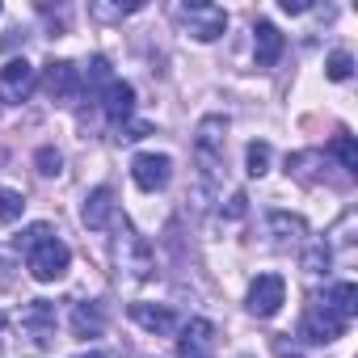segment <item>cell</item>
Listing matches in <instances>:
<instances>
[{
	"mask_svg": "<svg viewBox=\"0 0 358 358\" xmlns=\"http://www.w3.org/2000/svg\"><path fill=\"white\" fill-rule=\"evenodd\" d=\"M47 93L59 101V106H72L80 93H85V80H80V68L68 64V59H55L47 68Z\"/></svg>",
	"mask_w": 358,
	"mask_h": 358,
	"instance_id": "cell-11",
	"label": "cell"
},
{
	"mask_svg": "<svg viewBox=\"0 0 358 358\" xmlns=\"http://www.w3.org/2000/svg\"><path fill=\"white\" fill-rule=\"evenodd\" d=\"M34 164H38V173H43V177H59V173H64V156H59L55 148H38Z\"/></svg>",
	"mask_w": 358,
	"mask_h": 358,
	"instance_id": "cell-23",
	"label": "cell"
},
{
	"mask_svg": "<svg viewBox=\"0 0 358 358\" xmlns=\"http://www.w3.org/2000/svg\"><path fill=\"white\" fill-rule=\"evenodd\" d=\"M224 143H228V118L224 114H207L194 127V160H199V177H203L207 190H215V182H220Z\"/></svg>",
	"mask_w": 358,
	"mask_h": 358,
	"instance_id": "cell-1",
	"label": "cell"
},
{
	"mask_svg": "<svg viewBox=\"0 0 358 358\" xmlns=\"http://www.w3.org/2000/svg\"><path fill=\"white\" fill-rule=\"evenodd\" d=\"M139 5H89V13L93 17H127V13H135Z\"/></svg>",
	"mask_w": 358,
	"mask_h": 358,
	"instance_id": "cell-26",
	"label": "cell"
},
{
	"mask_svg": "<svg viewBox=\"0 0 358 358\" xmlns=\"http://www.w3.org/2000/svg\"><path fill=\"white\" fill-rule=\"evenodd\" d=\"M270 232L278 245H303L308 236V224L299 215H287V211H270Z\"/></svg>",
	"mask_w": 358,
	"mask_h": 358,
	"instance_id": "cell-18",
	"label": "cell"
},
{
	"mask_svg": "<svg viewBox=\"0 0 358 358\" xmlns=\"http://www.w3.org/2000/svg\"><path fill=\"white\" fill-rule=\"evenodd\" d=\"M215 350V324L211 320H190L182 329V341H177V358H211Z\"/></svg>",
	"mask_w": 358,
	"mask_h": 358,
	"instance_id": "cell-13",
	"label": "cell"
},
{
	"mask_svg": "<svg viewBox=\"0 0 358 358\" xmlns=\"http://www.w3.org/2000/svg\"><path fill=\"white\" fill-rule=\"evenodd\" d=\"M97 101H101V110H106V118L114 122V127H122L127 118H131V110H135V89L127 85V80H106L101 89H97Z\"/></svg>",
	"mask_w": 358,
	"mask_h": 358,
	"instance_id": "cell-12",
	"label": "cell"
},
{
	"mask_svg": "<svg viewBox=\"0 0 358 358\" xmlns=\"http://www.w3.org/2000/svg\"><path fill=\"white\" fill-rule=\"evenodd\" d=\"M131 177H135V186H139V190L156 194V190H164V186H169V177H173V160H169L164 152H139V156L131 160Z\"/></svg>",
	"mask_w": 358,
	"mask_h": 358,
	"instance_id": "cell-7",
	"label": "cell"
},
{
	"mask_svg": "<svg viewBox=\"0 0 358 358\" xmlns=\"http://www.w3.org/2000/svg\"><path fill=\"white\" fill-rule=\"evenodd\" d=\"M253 55H257V68H274L278 55H282V34L274 22H257L253 26Z\"/></svg>",
	"mask_w": 358,
	"mask_h": 358,
	"instance_id": "cell-16",
	"label": "cell"
},
{
	"mask_svg": "<svg viewBox=\"0 0 358 358\" xmlns=\"http://www.w3.org/2000/svg\"><path fill=\"white\" fill-rule=\"evenodd\" d=\"M68 266H72V249H68L59 236H47V241H38V245L26 253V270H30L38 282H55V278H64Z\"/></svg>",
	"mask_w": 358,
	"mask_h": 358,
	"instance_id": "cell-3",
	"label": "cell"
},
{
	"mask_svg": "<svg viewBox=\"0 0 358 358\" xmlns=\"http://www.w3.org/2000/svg\"><path fill=\"white\" fill-rule=\"evenodd\" d=\"M80 358H106V354H101V350H89V354H80Z\"/></svg>",
	"mask_w": 358,
	"mask_h": 358,
	"instance_id": "cell-28",
	"label": "cell"
},
{
	"mask_svg": "<svg viewBox=\"0 0 358 358\" xmlns=\"http://www.w3.org/2000/svg\"><path fill=\"white\" fill-rule=\"evenodd\" d=\"M324 76H329V80H337V85H341V80H350V76H354V55H350V51H333V55H329V64H324Z\"/></svg>",
	"mask_w": 358,
	"mask_h": 358,
	"instance_id": "cell-22",
	"label": "cell"
},
{
	"mask_svg": "<svg viewBox=\"0 0 358 358\" xmlns=\"http://www.w3.org/2000/svg\"><path fill=\"white\" fill-rule=\"evenodd\" d=\"M106 329V308L101 303H76L72 308V333L76 337H101Z\"/></svg>",
	"mask_w": 358,
	"mask_h": 358,
	"instance_id": "cell-17",
	"label": "cell"
},
{
	"mask_svg": "<svg viewBox=\"0 0 358 358\" xmlns=\"http://www.w3.org/2000/svg\"><path fill=\"white\" fill-rule=\"evenodd\" d=\"M345 333V320L341 316H333L320 299H312L308 308H303V320H299V337L308 341V345H329V341H337Z\"/></svg>",
	"mask_w": 358,
	"mask_h": 358,
	"instance_id": "cell-4",
	"label": "cell"
},
{
	"mask_svg": "<svg viewBox=\"0 0 358 358\" xmlns=\"http://www.w3.org/2000/svg\"><path fill=\"white\" fill-rule=\"evenodd\" d=\"M34 85H38V72H34L30 59H9L5 68H0V97L13 101V106L26 101L34 93Z\"/></svg>",
	"mask_w": 358,
	"mask_h": 358,
	"instance_id": "cell-9",
	"label": "cell"
},
{
	"mask_svg": "<svg viewBox=\"0 0 358 358\" xmlns=\"http://www.w3.org/2000/svg\"><path fill=\"white\" fill-rule=\"evenodd\" d=\"M303 266H308V274H324L333 262H329V253H324V245H316V249H308V257H303Z\"/></svg>",
	"mask_w": 358,
	"mask_h": 358,
	"instance_id": "cell-25",
	"label": "cell"
},
{
	"mask_svg": "<svg viewBox=\"0 0 358 358\" xmlns=\"http://www.w3.org/2000/svg\"><path fill=\"white\" fill-rule=\"evenodd\" d=\"M278 9H282V13H291V17H295V13H308V9H312V5H308V0H278Z\"/></svg>",
	"mask_w": 358,
	"mask_h": 358,
	"instance_id": "cell-27",
	"label": "cell"
},
{
	"mask_svg": "<svg viewBox=\"0 0 358 358\" xmlns=\"http://www.w3.org/2000/svg\"><path fill=\"white\" fill-rule=\"evenodd\" d=\"M118 266L131 270L135 278H148L152 274V245L139 232H131L127 224H118Z\"/></svg>",
	"mask_w": 358,
	"mask_h": 358,
	"instance_id": "cell-8",
	"label": "cell"
},
{
	"mask_svg": "<svg viewBox=\"0 0 358 358\" xmlns=\"http://www.w3.org/2000/svg\"><path fill=\"white\" fill-rule=\"evenodd\" d=\"M249 312L253 316H262V320H270V316H278V308L287 303V282H282V274H257L253 282H249Z\"/></svg>",
	"mask_w": 358,
	"mask_h": 358,
	"instance_id": "cell-6",
	"label": "cell"
},
{
	"mask_svg": "<svg viewBox=\"0 0 358 358\" xmlns=\"http://www.w3.org/2000/svg\"><path fill=\"white\" fill-rule=\"evenodd\" d=\"M329 156H337L345 173H358V143H354V135H345V131H341V135H333Z\"/></svg>",
	"mask_w": 358,
	"mask_h": 358,
	"instance_id": "cell-19",
	"label": "cell"
},
{
	"mask_svg": "<svg viewBox=\"0 0 358 358\" xmlns=\"http://www.w3.org/2000/svg\"><path fill=\"white\" fill-rule=\"evenodd\" d=\"M5 324H9V316H5V312H0V333H5Z\"/></svg>",
	"mask_w": 358,
	"mask_h": 358,
	"instance_id": "cell-29",
	"label": "cell"
},
{
	"mask_svg": "<svg viewBox=\"0 0 358 358\" xmlns=\"http://www.w3.org/2000/svg\"><path fill=\"white\" fill-rule=\"evenodd\" d=\"M127 316H131L139 329L156 333V337H169V333H177V329H182L177 312H169V308H156V303H131V308H127Z\"/></svg>",
	"mask_w": 358,
	"mask_h": 358,
	"instance_id": "cell-14",
	"label": "cell"
},
{
	"mask_svg": "<svg viewBox=\"0 0 358 358\" xmlns=\"http://www.w3.org/2000/svg\"><path fill=\"white\" fill-rule=\"evenodd\" d=\"M270 143L266 139H253L249 148H245V164H249V177H266L270 173Z\"/></svg>",
	"mask_w": 358,
	"mask_h": 358,
	"instance_id": "cell-20",
	"label": "cell"
},
{
	"mask_svg": "<svg viewBox=\"0 0 358 358\" xmlns=\"http://www.w3.org/2000/svg\"><path fill=\"white\" fill-rule=\"evenodd\" d=\"M22 211H26V199L9 186H0V224H17Z\"/></svg>",
	"mask_w": 358,
	"mask_h": 358,
	"instance_id": "cell-21",
	"label": "cell"
},
{
	"mask_svg": "<svg viewBox=\"0 0 358 358\" xmlns=\"http://www.w3.org/2000/svg\"><path fill=\"white\" fill-rule=\"evenodd\" d=\"M47 236H55V232H51V224H30V228L17 236V249H22V253H30V249H34L38 241H47Z\"/></svg>",
	"mask_w": 358,
	"mask_h": 358,
	"instance_id": "cell-24",
	"label": "cell"
},
{
	"mask_svg": "<svg viewBox=\"0 0 358 358\" xmlns=\"http://www.w3.org/2000/svg\"><path fill=\"white\" fill-rule=\"evenodd\" d=\"M182 26L199 43H215L228 30V13L220 5H182Z\"/></svg>",
	"mask_w": 358,
	"mask_h": 358,
	"instance_id": "cell-5",
	"label": "cell"
},
{
	"mask_svg": "<svg viewBox=\"0 0 358 358\" xmlns=\"http://www.w3.org/2000/svg\"><path fill=\"white\" fill-rule=\"evenodd\" d=\"M17 329H22V354H30V358H34V354H47V350L55 345V329H59L55 303H47V299L26 303Z\"/></svg>",
	"mask_w": 358,
	"mask_h": 358,
	"instance_id": "cell-2",
	"label": "cell"
},
{
	"mask_svg": "<svg viewBox=\"0 0 358 358\" xmlns=\"http://www.w3.org/2000/svg\"><path fill=\"white\" fill-rule=\"evenodd\" d=\"M316 299H320V303H324L333 316H341L345 324L358 316V287H354V282H329V287H324Z\"/></svg>",
	"mask_w": 358,
	"mask_h": 358,
	"instance_id": "cell-15",
	"label": "cell"
},
{
	"mask_svg": "<svg viewBox=\"0 0 358 358\" xmlns=\"http://www.w3.org/2000/svg\"><path fill=\"white\" fill-rule=\"evenodd\" d=\"M80 220H85V228H93V232L118 228V203H114V190H110V186L89 190V194H85V207H80Z\"/></svg>",
	"mask_w": 358,
	"mask_h": 358,
	"instance_id": "cell-10",
	"label": "cell"
}]
</instances>
